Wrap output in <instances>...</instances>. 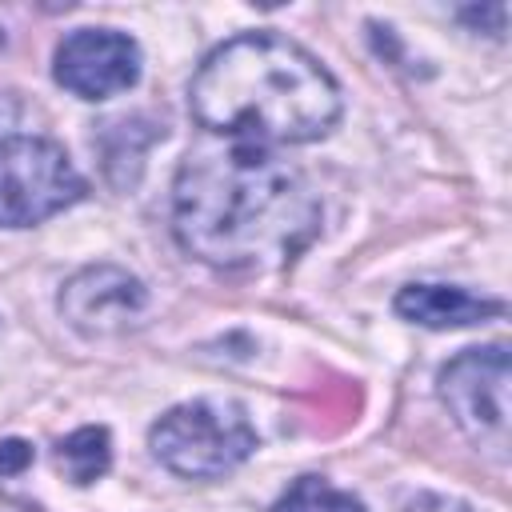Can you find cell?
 Masks as SVG:
<instances>
[{"label": "cell", "mask_w": 512, "mask_h": 512, "mask_svg": "<svg viewBox=\"0 0 512 512\" xmlns=\"http://www.w3.org/2000/svg\"><path fill=\"white\" fill-rule=\"evenodd\" d=\"M56 460H60V468H64V476H68L72 484H92V480H100V476L108 472V464H112V440H108V432L96 428V424L76 428L72 436L60 440Z\"/></svg>", "instance_id": "obj_9"}, {"label": "cell", "mask_w": 512, "mask_h": 512, "mask_svg": "<svg viewBox=\"0 0 512 512\" xmlns=\"http://www.w3.org/2000/svg\"><path fill=\"white\" fill-rule=\"evenodd\" d=\"M188 108L208 132L248 144H304L336 124L340 88L296 40L244 32L200 64L188 84Z\"/></svg>", "instance_id": "obj_2"}, {"label": "cell", "mask_w": 512, "mask_h": 512, "mask_svg": "<svg viewBox=\"0 0 512 512\" xmlns=\"http://www.w3.org/2000/svg\"><path fill=\"white\" fill-rule=\"evenodd\" d=\"M272 512H364V504H360L352 492L328 484L324 476H300V480L272 504Z\"/></svg>", "instance_id": "obj_10"}, {"label": "cell", "mask_w": 512, "mask_h": 512, "mask_svg": "<svg viewBox=\"0 0 512 512\" xmlns=\"http://www.w3.org/2000/svg\"><path fill=\"white\" fill-rule=\"evenodd\" d=\"M84 196L68 152L40 136L0 140V228L40 224Z\"/></svg>", "instance_id": "obj_4"}, {"label": "cell", "mask_w": 512, "mask_h": 512, "mask_svg": "<svg viewBox=\"0 0 512 512\" xmlns=\"http://www.w3.org/2000/svg\"><path fill=\"white\" fill-rule=\"evenodd\" d=\"M56 84L80 100H108L136 84L140 48L116 28H80L56 48Z\"/></svg>", "instance_id": "obj_6"}, {"label": "cell", "mask_w": 512, "mask_h": 512, "mask_svg": "<svg viewBox=\"0 0 512 512\" xmlns=\"http://www.w3.org/2000/svg\"><path fill=\"white\" fill-rule=\"evenodd\" d=\"M144 304H148L144 284L116 264H92L76 272L60 292L64 320L84 336L124 332L144 312Z\"/></svg>", "instance_id": "obj_7"}, {"label": "cell", "mask_w": 512, "mask_h": 512, "mask_svg": "<svg viewBox=\"0 0 512 512\" xmlns=\"http://www.w3.org/2000/svg\"><path fill=\"white\" fill-rule=\"evenodd\" d=\"M440 396L456 424L492 452L508 444V348H464L440 372Z\"/></svg>", "instance_id": "obj_5"}, {"label": "cell", "mask_w": 512, "mask_h": 512, "mask_svg": "<svg viewBox=\"0 0 512 512\" xmlns=\"http://www.w3.org/2000/svg\"><path fill=\"white\" fill-rule=\"evenodd\" d=\"M396 312L424 328H464V324H484L492 316H504V300L476 296L452 284H408L396 296Z\"/></svg>", "instance_id": "obj_8"}, {"label": "cell", "mask_w": 512, "mask_h": 512, "mask_svg": "<svg viewBox=\"0 0 512 512\" xmlns=\"http://www.w3.org/2000/svg\"><path fill=\"white\" fill-rule=\"evenodd\" d=\"M148 444L168 472L188 480H216L252 456L256 432L244 408L232 400H188L152 424Z\"/></svg>", "instance_id": "obj_3"}, {"label": "cell", "mask_w": 512, "mask_h": 512, "mask_svg": "<svg viewBox=\"0 0 512 512\" xmlns=\"http://www.w3.org/2000/svg\"><path fill=\"white\" fill-rule=\"evenodd\" d=\"M172 228L180 248L212 268H276L316 236L320 204L292 164L240 140L184 160Z\"/></svg>", "instance_id": "obj_1"}, {"label": "cell", "mask_w": 512, "mask_h": 512, "mask_svg": "<svg viewBox=\"0 0 512 512\" xmlns=\"http://www.w3.org/2000/svg\"><path fill=\"white\" fill-rule=\"evenodd\" d=\"M460 20H468V24L492 20V32L500 36V32H504V4H492V8H484V12H480V8H464V12H460Z\"/></svg>", "instance_id": "obj_13"}, {"label": "cell", "mask_w": 512, "mask_h": 512, "mask_svg": "<svg viewBox=\"0 0 512 512\" xmlns=\"http://www.w3.org/2000/svg\"><path fill=\"white\" fill-rule=\"evenodd\" d=\"M404 512H472L464 500H452V496H436V492H420L404 504Z\"/></svg>", "instance_id": "obj_12"}, {"label": "cell", "mask_w": 512, "mask_h": 512, "mask_svg": "<svg viewBox=\"0 0 512 512\" xmlns=\"http://www.w3.org/2000/svg\"><path fill=\"white\" fill-rule=\"evenodd\" d=\"M28 464H32V444H24V440H4L0 444V472L4 476L24 472Z\"/></svg>", "instance_id": "obj_11"}]
</instances>
